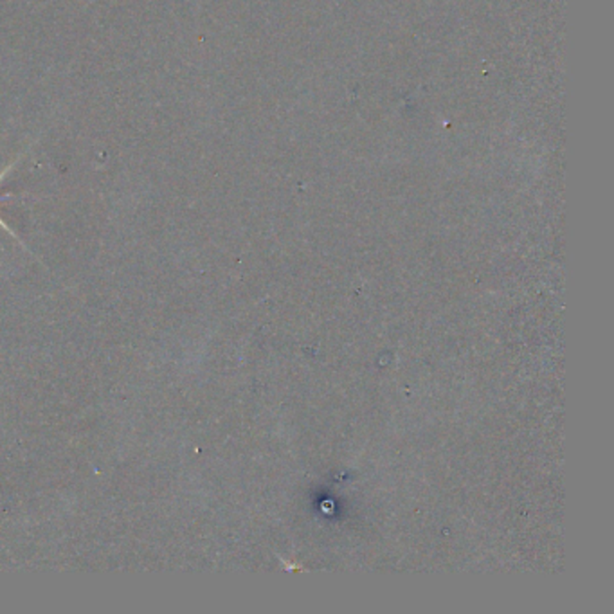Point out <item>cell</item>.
Instances as JSON below:
<instances>
[{
	"label": "cell",
	"mask_w": 614,
	"mask_h": 614,
	"mask_svg": "<svg viewBox=\"0 0 614 614\" xmlns=\"http://www.w3.org/2000/svg\"><path fill=\"white\" fill-rule=\"evenodd\" d=\"M19 160H21V157H19V159H17V160H13V162H12V164H10V166H6V168H4V169H3V171H0V182H3V180H4V178H6V175H8V173H10V171H12V169H13V166H15V164H17V162H19Z\"/></svg>",
	"instance_id": "obj_1"
},
{
	"label": "cell",
	"mask_w": 614,
	"mask_h": 614,
	"mask_svg": "<svg viewBox=\"0 0 614 614\" xmlns=\"http://www.w3.org/2000/svg\"><path fill=\"white\" fill-rule=\"evenodd\" d=\"M0 228H4V229H6V231H8V233H10V235H13V237H15V238H17V235H15V233H13V231H12V229H10V226H8V224H6V222H4V221H3V219H0Z\"/></svg>",
	"instance_id": "obj_2"
}]
</instances>
